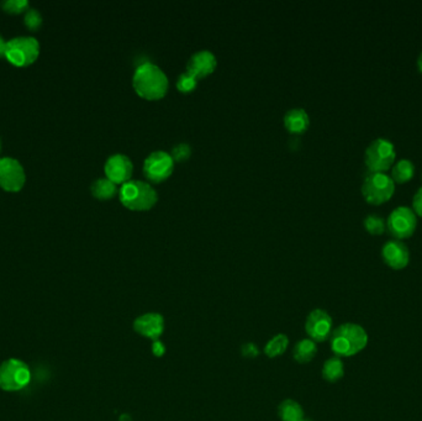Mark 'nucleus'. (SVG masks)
I'll use <instances>...</instances> for the list:
<instances>
[{
	"label": "nucleus",
	"mask_w": 422,
	"mask_h": 421,
	"mask_svg": "<svg viewBox=\"0 0 422 421\" xmlns=\"http://www.w3.org/2000/svg\"><path fill=\"white\" fill-rule=\"evenodd\" d=\"M303 421H309V420H303Z\"/></svg>",
	"instance_id": "473e14b6"
},
{
	"label": "nucleus",
	"mask_w": 422,
	"mask_h": 421,
	"mask_svg": "<svg viewBox=\"0 0 422 421\" xmlns=\"http://www.w3.org/2000/svg\"><path fill=\"white\" fill-rule=\"evenodd\" d=\"M415 173V165L410 159H401L392 166V176L394 182L405 183L410 181Z\"/></svg>",
	"instance_id": "f3484780"
},
{
	"label": "nucleus",
	"mask_w": 422,
	"mask_h": 421,
	"mask_svg": "<svg viewBox=\"0 0 422 421\" xmlns=\"http://www.w3.org/2000/svg\"><path fill=\"white\" fill-rule=\"evenodd\" d=\"M191 153V147L187 142H179L172 147L171 156L174 161H184L188 159Z\"/></svg>",
	"instance_id": "bb28decb"
},
{
	"label": "nucleus",
	"mask_w": 422,
	"mask_h": 421,
	"mask_svg": "<svg viewBox=\"0 0 422 421\" xmlns=\"http://www.w3.org/2000/svg\"><path fill=\"white\" fill-rule=\"evenodd\" d=\"M288 348V337L285 335H277L272 339L267 346L264 348V352L268 357H277L279 354H284Z\"/></svg>",
	"instance_id": "4be33fe9"
},
{
	"label": "nucleus",
	"mask_w": 422,
	"mask_h": 421,
	"mask_svg": "<svg viewBox=\"0 0 422 421\" xmlns=\"http://www.w3.org/2000/svg\"><path fill=\"white\" fill-rule=\"evenodd\" d=\"M332 319L324 310H314L306 320V332L315 341H325L331 335Z\"/></svg>",
	"instance_id": "f8f14e48"
},
{
	"label": "nucleus",
	"mask_w": 422,
	"mask_h": 421,
	"mask_svg": "<svg viewBox=\"0 0 422 421\" xmlns=\"http://www.w3.org/2000/svg\"><path fill=\"white\" fill-rule=\"evenodd\" d=\"M395 192L392 178L382 172H371L362 184V193L364 199L371 204L379 205L388 202Z\"/></svg>",
	"instance_id": "20e7f679"
},
{
	"label": "nucleus",
	"mask_w": 422,
	"mask_h": 421,
	"mask_svg": "<svg viewBox=\"0 0 422 421\" xmlns=\"http://www.w3.org/2000/svg\"><path fill=\"white\" fill-rule=\"evenodd\" d=\"M93 196H97L99 199H109L117 193V183H114L109 178H98L93 182L92 187Z\"/></svg>",
	"instance_id": "a211bd4d"
},
{
	"label": "nucleus",
	"mask_w": 422,
	"mask_h": 421,
	"mask_svg": "<svg viewBox=\"0 0 422 421\" xmlns=\"http://www.w3.org/2000/svg\"><path fill=\"white\" fill-rule=\"evenodd\" d=\"M132 86L141 97L159 99L168 89V77L162 68L152 62H145L136 68Z\"/></svg>",
	"instance_id": "f257e3e1"
},
{
	"label": "nucleus",
	"mask_w": 422,
	"mask_h": 421,
	"mask_svg": "<svg viewBox=\"0 0 422 421\" xmlns=\"http://www.w3.org/2000/svg\"><path fill=\"white\" fill-rule=\"evenodd\" d=\"M382 256L384 262L392 269H405L410 261L408 246L399 240L388 241L382 249Z\"/></svg>",
	"instance_id": "ddd939ff"
},
{
	"label": "nucleus",
	"mask_w": 422,
	"mask_h": 421,
	"mask_svg": "<svg viewBox=\"0 0 422 421\" xmlns=\"http://www.w3.org/2000/svg\"><path fill=\"white\" fill-rule=\"evenodd\" d=\"M159 199L157 190L145 181L130 179L120 188V201L126 208L147 210L152 208Z\"/></svg>",
	"instance_id": "7ed1b4c3"
},
{
	"label": "nucleus",
	"mask_w": 422,
	"mask_h": 421,
	"mask_svg": "<svg viewBox=\"0 0 422 421\" xmlns=\"http://www.w3.org/2000/svg\"><path fill=\"white\" fill-rule=\"evenodd\" d=\"M395 157L397 151L392 141L379 137L369 144L364 153V162L369 171L384 173L394 165Z\"/></svg>",
	"instance_id": "39448f33"
},
{
	"label": "nucleus",
	"mask_w": 422,
	"mask_h": 421,
	"mask_svg": "<svg viewBox=\"0 0 422 421\" xmlns=\"http://www.w3.org/2000/svg\"><path fill=\"white\" fill-rule=\"evenodd\" d=\"M104 170L106 178L114 183H125L130 181L134 165L129 156L124 153H114L106 159Z\"/></svg>",
	"instance_id": "9b49d317"
},
{
	"label": "nucleus",
	"mask_w": 422,
	"mask_h": 421,
	"mask_svg": "<svg viewBox=\"0 0 422 421\" xmlns=\"http://www.w3.org/2000/svg\"><path fill=\"white\" fill-rule=\"evenodd\" d=\"M316 354V345L310 340H303L298 342L294 348V359L299 363H307Z\"/></svg>",
	"instance_id": "6ab92c4d"
},
{
	"label": "nucleus",
	"mask_w": 422,
	"mask_h": 421,
	"mask_svg": "<svg viewBox=\"0 0 422 421\" xmlns=\"http://www.w3.org/2000/svg\"><path fill=\"white\" fill-rule=\"evenodd\" d=\"M309 124H310V117L303 108H293V109L288 110L284 115L285 128L295 134H300L305 131Z\"/></svg>",
	"instance_id": "dca6fc26"
},
{
	"label": "nucleus",
	"mask_w": 422,
	"mask_h": 421,
	"mask_svg": "<svg viewBox=\"0 0 422 421\" xmlns=\"http://www.w3.org/2000/svg\"><path fill=\"white\" fill-rule=\"evenodd\" d=\"M0 5L5 12H20L30 8L27 0H3Z\"/></svg>",
	"instance_id": "a878e982"
},
{
	"label": "nucleus",
	"mask_w": 422,
	"mask_h": 421,
	"mask_svg": "<svg viewBox=\"0 0 422 421\" xmlns=\"http://www.w3.org/2000/svg\"><path fill=\"white\" fill-rule=\"evenodd\" d=\"M417 214L408 207L394 209L386 221V227L392 236L397 238H410L417 230Z\"/></svg>",
	"instance_id": "6e6552de"
},
{
	"label": "nucleus",
	"mask_w": 422,
	"mask_h": 421,
	"mask_svg": "<svg viewBox=\"0 0 422 421\" xmlns=\"http://www.w3.org/2000/svg\"><path fill=\"white\" fill-rule=\"evenodd\" d=\"M40 55V43L34 36L12 37L6 41L5 57L15 66H29Z\"/></svg>",
	"instance_id": "423d86ee"
},
{
	"label": "nucleus",
	"mask_w": 422,
	"mask_h": 421,
	"mask_svg": "<svg viewBox=\"0 0 422 421\" xmlns=\"http://www.w3.org/2000/svg\"><path fill=\"white\" fill-rule=\"evenodd\" d=\"M196 84H198V78L188 71L178 76L177 87L180 92H191L193 89H196Z\"/></svg>",
	"instance_id": "b1692460"
},
{
	"label": "nucleus",
	"mask_w": 422,
	"mask_h": 421,
	"mask_svg": "<svg viewBox=\"0 0 422 421\" xmlns=\"http://www.w3.org/2000/svg\"><path fill=\"white\" fill-rule=\"evenodd\" d=\"M364 226L368 231L373 235H380L386 230V224L379 214H369L364 219Z\"/></svg>",
	"instance_id": "5701e85b"
},
{
	"label": "nucleus",
	"mask_w": 422,
	"mask_h": 421,
	"mask_svg": "<svg viewBox=\"0 0 422 421\" xmlns=\"http://www.w3.org/2000/svg\"><path fill=\"white\" fill-rule=\"evenodd\" d=\"M134 329L137 334L157 341L159 336L163 334L165 320H163V317L159 315L157 312L145 314V315L136 319L135 323H134Z\"/></svg>",
	"instance_id": "2eb2a0df"
},
{
	"label": "nucleus",
	"mask_w": 422,
	"mask_h": 421,
	"mask_svg": "<svg viewBox=\"0 0 422 421\" xmlns=\"http://www.w3.org/2000/svg\"><path fill=\"white\" fill-rule=\"evenodd\" d=\"M24 21L30 30L35 31L43 24V15L35 8H29L25 12Z\"/></svg>",
	"instance_id": "393cba45"
},
{
	"label": "nucleus",
	"mask_w": 422,
	"mask_h": 421,
	"mask_svg": "<svg viewBox=\"0 0 422 421\" xmlns=\"http://www.w3.org/2000/svg\"><path fill=\"white\" fill-rule=\"evenodd\" d=\"M6 41L3 35L0 34V57H5Z\"/></svg>",
	"instance_id": "c756f323"
},
{
	"label": "nucleus",
	"mask_w": 422,
	"mask_h": 421,
	"mask_svg": "<svg viewBox=\"0 0 422 421\" xmlns=\"http://www.w3.org/2000/svg\"><path fill=\"white\" fill-rule=\"evenodd\" d=\"M0 150H1V139H0Z\"/></svg>",
	"instance_id": "2f4dec72"
},
{
	"label": "nucleus",
	"mask_w": 422,
	"mask_h": 421,
	"mask_svg": "<svg viewBox=\"0 0 422 421\" xmlns=\"http://www.w3.org/2000/svg\"><path fill=\"white\" fill-rule=\"evenodd\" d=\"M26 174L23 165L14 157L0 159V187L9 192H19L24 187Z\"/></svg>",
	"instance_id": "9d476101"
},
{
	"label": "nucleus",
	"mask_w": 422,
	"mask_h": 421,
	"mask_svg": "<svg viewBox=\"0 0 422 421\" xmlns=\"http://www.w3.org/2000/svg\"><path fill=\"white\" fill-rule=\"evenodd\" d=\"M343 374H344V368L342 361L337 357L326 361L323 369V376L326 380L337 382L338 379L342 378Z\"/></svg>",
	"instance_id": "412c9836"
},
{
	"label": "nucleus",
	"mask_w": 422,
	"mask_h": 421,
	"mask_svg": "<svg viewBox=\"0 0 422 421\" xmlns=\"http://www.w3.org/2000/svg\"><path fill=\"white\" fill-rule=\"evenodd\" d=\"M366 330L355 323H343L337 328L331 337V348L337 356L349 357L367 346Z\"/></svg>",
	"instance_id": "f03ea898"
},
{
	"label": "nucleus",
	"mask_w": 422,
	"mask_h": 421,
	"mask_svg": "<svg viewBox=\"0 0 422 421\" xmlns=\"http://www.w3.org/2000/svg\"><path fill=\"white\" fill-rule=\"evenodd\" d=\"M412 207H414V212H415V214L422 216V187L419 188V190L415 193V196H414V199H412Z\"/></svg>",
	"instance_id": "cd10ccee"
},
{
	"label": "nucleus",
	"mask_w": 422,
	"mask_h": 421,
	"mask_svg": "<svg viewBox=\"0 0 422 421\" xmlns=\"http://www.w3.org/2000/svg\"><path fill=\"white\" fill-rule=\"evenodd\" d=\"M30 379V369L23 361L10 359L0 366V388L4 391H20L29 385Z\"/></svg>",
	"instance_id": "0eeeda50"
},
{
	"label": "nucleus",
	"mask_w": 422,
	"mask_h": 421,
	"mask_svg": "<svg viewBox=\"0 0 422 421\" xmlns=\"http://www.w3.org/2000/svg\"><path fill=\"white\" fill-rule=\"evenodd\" d=\"M279 416L283 421H303V409L294 400H284L279 407Z\"/></svg>",
	"instance_id": "aec40b11"
},
{
	"label": "nucleus",
	"mask_w": 422,
	"mask_h": 421,
	"mask_svg": "<svg viewBox=\"0 0 422 421\" xmlns=\"http://www.w3.org/2000/svg\"><path fill=\"white\" fill-rule=\"evenodd\" d=\"M417 66H419V68H420V71H421L422 72V52L421 54H420V56H419V60H417Z\"/></svg>",
	"instance_id": "7c9ffc66"
},
{
	"label": "nucleus",
	"mask_w": 422,
	"mask_h": 421,
	"mask_svg": "<svg viewBox=\"0 0 422 421\" xmlns=\"http://www.w3.org/2000/svg\"><path fill=\"white\" fill-rule=\"evenodd\" d=\"M218 65L214 54L209 49H199L190 56L187 63V71L198 77H204L211 73Z\"/></svg>",
	"instance_id": "4468645a"
},
{
	"label": "nucleus",
	"mask_w": 422,
	"mask_h": 421,
	"mask_svg": "<svg viewBox=\"0 0 422 421\" xmlns=\"http://www.w3.org/2000/svg\"><path fill=\"white\" fill-rule=\"evenodd\" d=\"M174 168V159L171 153L162 150L153 151L143 162V174L148 181L161 182L168 177Z\"/></svg>",
	"instance_id": "1a4fd4ad"
},
{
	"label": "nucleus",
	"mask_w": 422,
	"mask_h": 421,
	"mask_svg": "<svg viewBox=\"0 0 422 421\" xmlns=\"http://www.w3.org/2000/svg\"><path fill=\"white\" fill-rule=\"evenodd\" d=\"M152 350L153 354H156V356H159V357L165 354V346H163L159 340L154 341V343H153Z\"/></svg>",
	"instance_id": "c85d7f7f"
}]
</instances>
